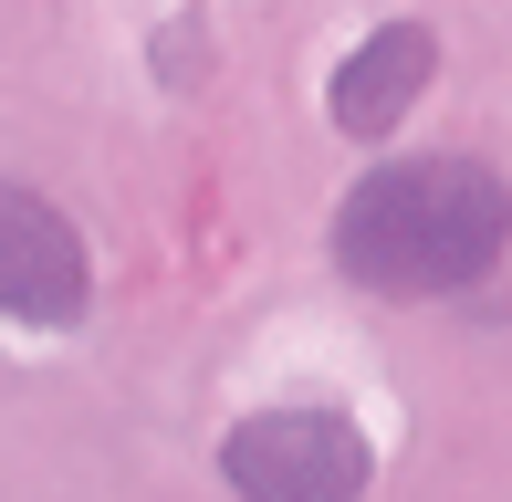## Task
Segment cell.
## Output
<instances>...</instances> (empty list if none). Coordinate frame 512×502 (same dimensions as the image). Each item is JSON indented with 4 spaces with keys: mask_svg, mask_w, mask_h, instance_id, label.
Masks as SVG:
<instances>
[{
    "mask_svg": "<svg viewBox=\"0 0 512 502\" xmlns=\"http://www.w3.org/2000/svg\"><path fill=\"white\" fill-rule=\"evenodd\" d=\"M512 251V189L481 157H387L335 199V272L387 304H429V293L481 283Z\"/></svg>",
    "mask_w": 512,
    "mask_h": 502,
    "instance_id": "obj_1",
    "label": "cell"
},
{
    "mask_svg": "<svg viewBox=\"0 0 512 502\" xmlns=\"http://www.w3.org/2000/svg\"><path fill=\"white\" fill-rule=\"evenodd\" d=\"M366 471H377L366 429L345 419V408H304V398L293 408H251L220 440L230 502H366Z\"/></svg>",
    "mask_w": 512,
    "mask_h": 502,
    "instance_id": "obj_2",
    "label": "cell"
},
{
    "mask_svg": "<svg viewBox=\"0 0 512 502\" xmlns=\"http://www.w3.org/2000/svg\"><path fill=\"white\" fill-rule=\"evenodd\" d=\"M0 293H11V325H74L84 304H95V251L84 231L53 210L42 189H11V210H0Z\"/></svg>",
    "mask_w": 512,
    "mask_h": 502,
    "instance_id": "obj_3",
    "label": "cell"
},
{
    "mask_svg": "<svg viewBox=\"0 0 512 502\" xmlns=\"http://www.w3.org/2000/svg\"><path fill=\"white\" fill-rule=\"evenodd\" d=\"M429 74H439L429 21H377V32H356L345 63L324 74V116L345 136H398L418 116V95H429Z\"/></svg>",
    "mask_w": 512,
    "mask_h": 502,
    "instance_id": "obj_4",
    "label": "cell"
}]
</instances>
